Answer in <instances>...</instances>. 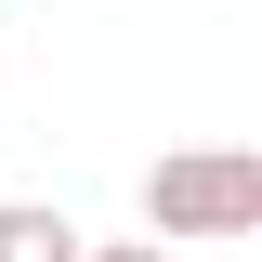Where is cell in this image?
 <instances>
[{
  "mask_svg": "<svg viewBox=\"0 0 262 262\" xmlns=\"http://www.w3.org/2000/svg\"><path fill=\"white\" fill-rule=\"evenodd\" d=\"M144 236H262V158L249 144H170L144 158Z\"/></svg>",
  "mask_w": 262,
  "mask_h": 262,
  "instance_id": "6da1fadb",
  "label": "cell"
},
{
  "mask_svg": "<svg viewBox=\"0 0 262 262\" xmlns=\"http://www.w3.org/2000/svg\"><path fill=\"white\" fill-rule=\"evenodd\" d=\"M79 249H92V236L66 223L53 196H0V262H79Z\"/></svg>",
  "mask_w": 262,
  "mask_h": 262,
  "instance_id": "7a4b0ae2",
  "label": "cell"
},
{
  "mask_svg": "<svg viewBox=\"0 0 262 262\" xmlns=\"http://www.w3.org/2000/svg\"><path fill=\"white\" fill-rule=\"evenodd\" d=\"M79 262H170V236H92Z\"/></svg>",
  "mask_w": 262,
  "mask_h": 262,
  "instance_id": "3957f363",
  "label": "cell"
}]
</instances>
